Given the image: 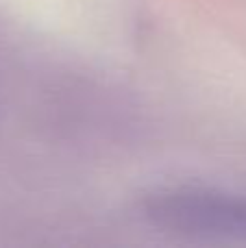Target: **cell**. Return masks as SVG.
I'll list each match as a JSON object with an SVG mask.
<instances>
[{
    "label": "cell",
    "mask_w": 246,
    "mask_h": 248,
    "mask_svg": "<svg viewBox=\"0 0 246 248\" xmlns=\"http://www.w3.org/2000/svg\"><path fill=\"white\" fill-rule=\"evenodd\" d=\"M144 211L155 224L170 231L246 240V198L207 189H168L148 196Z\"/></svg>",
    "instance_id": "6da1fadb"
}]
</instances>
